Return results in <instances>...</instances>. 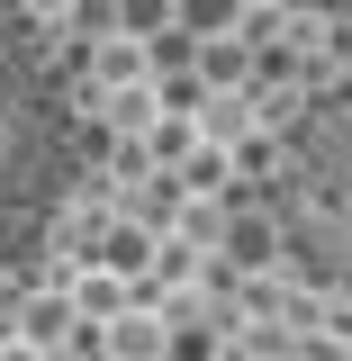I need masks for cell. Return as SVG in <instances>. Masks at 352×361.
<instances>
[{"label":"cell","instance_id":"1","mask_svg":"<svg viewBox=\"0 0 352 361\" xmlns=\"http://www.w3.org/2000/svg\"><path fill=\"white\" fill-rule=\"evenodd\" d=\"M54 199H63V99L45 63L0 27V271H18L45 244Z\"/></svg>","mask_w":352,"mask_h":361},{"label":"cell","instance_id":"2","mask_svg":"<svg viewBox=\"0 0 352 361\" xmlns=\"http://www.w3.org/2000/svg\"><path fill=\"white\" fill-rule=\"evenodd\" d=\"M280 199H289V226H298L308 262L334 271V280H352V99L316 109L308 127H298Z\"/></svg>","mask_w":352,"mask_h":361}]
</instances>
